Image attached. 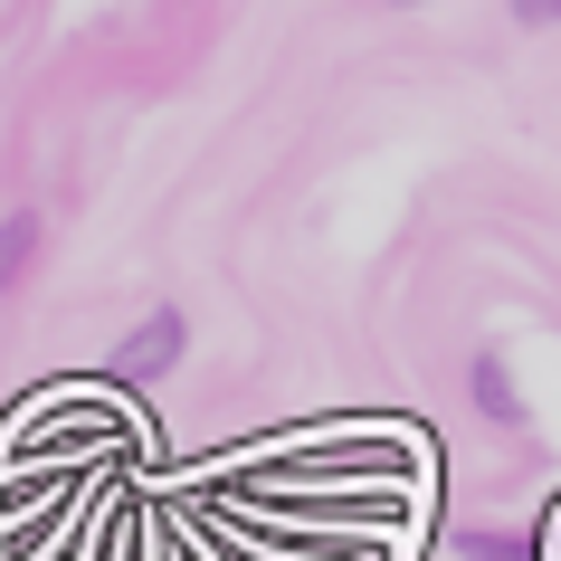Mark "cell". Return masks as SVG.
<instances>
[{
    "instance_id": "6da1fadb",
    "label": "cell",
    "mask_w": 561,
    "mask_h": 561,
    "mask_svg": "<svg viewBox=\"0 0 561 561\" xmlns=\"http://www.w3.org/2000/svg\"><path fill=\"white\" fill-rule=\"evenodd\" d=\"M181 314H144V324H134V343H124L115 353V381H162V371H172L181 362Z\"/></svg>"
},
{
    "instance_id": "7a4b0ae2",
    "label": "cell",
    "mask_w": 561,
    "mask_h": 561,
    "mask_svg": "<svg viewBox=\"0 0 561 561\" xmlns=\"http://www.w3.org/2000/svg\"><path fill=\"white\" fill-rule=\"evenodd\" d=\"M467 390H476V410L495 419V428H514V419H524V400H514V371H504V353H476Z\"/></svg>"
},
{
    "instance_id": "3957f363",
    "label": "cell",
    "mask_w": 561,
    "mask_h": 561,
    "mask_svg": "<svg viewBox=\"0 0 561 561\" xmlns=\"http://www.w3.org/2000/svg\"><path fill=\"white\" fill-rule=\"evenodd\" d=\"M38 257V219L30 209H10V219H0V286H20V266Z\"/></svg>"
},
{
    "instance_id": "277c9868",
    "label": "cell",
    "mask_w": 561,
    "mask_h": 561,
    "mask_svg": "<svg viewBox=\"0 0 561 561\" xmlns=\"http://www.w3.org/2000/svg\"><path fill=\"white\" fill-rule=\"evenodd\" d=\"M514 20H533V30H561V0H514Z\"/></svg>"
}]
</instances>
